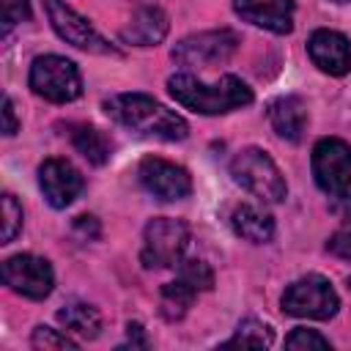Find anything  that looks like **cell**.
<instances>
[{
    "mask_svg": "<svg viewBox=\"0 0 351 351\" xmlns=\"http://www.w3.org/2000/svg\"><path fill=\"white\" fill-rule=\"evenodd\" d=\"M104 112L118 121L121 126L143 134V137H156V140H165V143H176V140H184L189 134V126L186 121L167 110L162 101L145 96V93H118V96H110L104 101Z\"/></svg>",
    "mask_w": 351,
    "mask_h": 351,
    "instance_id": "6da1fadb",
    "label": "cell"
},
{
    "mask_svg": "<svg viewBox=\"0 0 351 351\" xmlns=\"http://www.w3.org/2000/svg\"><path fill=\"white\" fill-rule=\"evenodd\" d=\"M167 90L181 107L200 112V115L233 112V110L247 107L252 101L250 85L233 74H225L217 82H203L189 71H178L167 80Z\"/></svg>",
    "mask_w": 351,
    "mask_h": 351,
    "instance_id": "7a4b0ae2",
    "label": "cell"
},
{
    "mask_svg": "<svg viewBox=\"0 0 351 351\" xmlns=\"http://www.w3.org/2000/svg\"><path fill=\"white\" fill-rule=\"evenodd\" d=\"M230 176L239 186H244L250 195H255L263 203H280L285 200V178L274 159L263 148H241L230 162Z\"/></svg>",
    "mask_w": 351,
    "mask_h": 351,
    "instance_id": "3957f363",
    "label": "cell"
},
{
    "mask_svg": "<svg viewBox=\"0 0 351 351\" xmlns=\"http://www.w3.org/2000/svg\"><path fill=\"white\" fill-rule=\"evenodd\" d=\"M282 313L293 315V318H315V321H326L337 313L340 299L337 291L332 288V282L321 274H304L299 280H293L282 299Z\"/></svg>",
    "mask_w": 351,
    "mask_h": 351,
    "instance_id": "277c9868",
    "label": "cell"
},
{
    "mask_svg": "<svg viewBox=\"0 0 351 351\" xmlns=\"http://www.w3.org/2000/svg\"><path fill=\"white\" fill-rule=\"evenodd\" d=\"M30 88L36 96L55 101V104H66L80 99L82 93V77L80 69L60 55H41L33 60L30 66V77H27Z\"/></svg>",
    "mask_w": 351,
    "mask_h": 351,
    "instance_id": "5b68a950",
    "label": "cell"
},
{
    "mask_svg": "<svg viewBox=\"0 0 351 351\" xmlns=\"http://www.w3.org/2000/svg\"><path fill=\"white\" fill-rule=\"evenodd\" d=\"M189 244V228L173 217H154L143 233L140 261L145 269H167L176 266Z\"/></svg>",
    "mask_w": 351,
    "mask_h": 351,
    "instance_id": "8992f818",
    "label": "cell"
},
{
    "mask_svg": "<svg viewBox=\"0 0 351 351\" xmlns=\"http://www.w3.org/2000/svg\"><path fill=\"white\" fill-rule=\"evenodd\" d=\"M313 176L326 195L346 200L351 195V145L340 137H321L313 145Z\"/></svg>",
    "mask_w": 351,
    "mask_h": 351,
    "instance_id": "52a82bcc",
    "label": "cell"
},
{
    "mask_svg": "<svg viewBox=\"0 0 351 351\" xmlns=\"http://www.w3.org/2000/svg\"><path fill=\"white\" fill-rule=\"evenodd\" d=\"M44 11L49 16L52 30L71 47L82 49V52H93V55H121L118 47H112L82 14H77L71 5H66L63 0H41Z\"/></svg>",
    "mask_w": 351,
    "mask_h": 351,
    "instance_id": "ba28073f",
    "label": "cell"
},
{
    "mask_svg": "<svg viewBox=\"0 0 351 351\" xmlns=\"http://www.w3.org/2000/svg\"><path fill=\"white\" fill-rule=\"evenodd\" d=\"M239 47V33L222 27V30H203L181 38L173 47V60L184 69H206L214 63H225Z\"/></svg>",
    "mask_w": 351,
    "mask_h": 351,
    "instance_id": "9c48e42d",
    "label": "cell"
},
{
    "mask_svg": "<svg viewBox=\"0 0 351 351\" xmlns=\"http://www.w3.org/2000/svg\"><path fill=\"white\" fill-rule=\"evenodd\" d=\"M3 282L25 299L41 302L52 293L55 274H52V266L47 258L22 252V255H14L3 263Z\"/></svg>",
    "mask_w": 351,
    "mask_h": 351,
    "instance_id": "30bf717a",
    "label": "cell"
},
{
    "mask_svg": "<svg viewBox=\"0 0 351 351\" xmlns=\"http://www.w3.org/2000/svg\"><path fill=\"white\" fill-rule=\"evenodd\" d=\"M137 176H140V184L156 197V200H184L189 197L192 192V178L189 173L176 165V162H167V159H159V156H145L137 167Z\"/></svg>",
    "mask_w": 351,
    "mask_h": 351,
    "instance_id": "8fae6325",
    "label": "cell"
},
{
    "mask_svg": "<svg viewBox=\"0 0 351 351\" xmlns=\"http://www.w3.org/2000/svg\"><path fill=\"white\" fill-rule=\"evenodd\" d=\"M38 186L52 208H66L80 197L85 178L71 162L52 156V159H44L38 167Z\"/></svg>",
    "mask_w": 351,
    "mask_h": 351,
    "instance_id": "7c38bea8",
    "label": "cell"
},
{
    "mask_svg": "<svg viewBox=\"0 0 351 351\" xmlns=\"http://www.w3.org/2000/svg\"><path fill=\"white\" fill-rule=\"evenodd\" d=\"M307 52H310V60L324 74L343 77L351 71V41L337 30H326V27L315 30L307 41Z\"/></svg>",
    "mask_w": 351,
    "mask_h": 351,
    "instance_id": "4fadbf2b",
    "label": "cell"
},
{
    "mask_svg": "<svg viewBox=\"0 0 351 351\" xmlns=\"http://www.w3.org/2000/svg\"><path fill=\"white\" fill-rule=\"evenodd\" d=\"M233 8L244 22L277 36L293 30V0H233Z\"/></svg>",
    "mask_w": 351,
    "mask_h": 351,
    "instance_id": "5bb4252c",
    "label": "cell"
},
{
    "mask_svg": "<svg viewBox=\"0 0 351 351\" xmlns=\"http://www.w3.org/2000/svg\"><path fill=\"white\" fill-rule=\"evenodd\" d=\"M167 27H170L167 14L156 5H145V8H137L132 19L123 25L121 41L134 44V47H154L167 36Z\"/></svg>",
    "mask_w": 351,
    "mask_h": 351,
    "instance_id": "9a60e30c",
    "label": "cell"
},
{
    "mask_svg": "<svg viewBox=\"0 0 351 351\" xmlns=\"http://www.w3.org/2000/svg\"><path fill=\"white\" fill-rule=\"evenodd\" d=\"M269 123L285 143H299L307 129V107L299 96H277L269 101Z\"/></svg>",
    "mask_w": 351,
    "mask_h": 351,
    "instance_id": "2e32d148",
    "label": "cell"
},
{
    "mask_svg": "<svg viewBox=\"0 0 351 351\" xmlns=\"http://www.w3.org/2000/svg\"><path fill=\"white\" fill-rule=\"evenodd\" d=\"M230 225L241 239H247L252 244H266L274 236V219L261 206H250V203L239 206L230 217Z\"/></svg>",
    "mask_w": 351,
    "mask_h": 351,
    "instance_id": "e0dca14e",
    "label": "cell"
},
{
    "mask_svg": "<svg viewBox=\"0 0 351 351\" xmlns=\"http://www.w3.org/2000/svg\"><path fill=\"white\" fill-rule=\"evenodd\" d=\"M58 321L63 324L66 332L80 335L85 340H93L101 332V315H99V310L93 304H85V302H69L63 310H58Z\"/></svg>",
    "mask_w": 351,
    "mask_h": 351,
    "instance_id": "ac0fdd59",
    "label": "cell"
},
{
    "mask_svg": "<svg viewBox=\"0 0 351 351\" xmlns=\"http://www.w3.org/2000/svg\"><path fill=\"white\" fill-rule=\"evenodd\" d=\"M71 143L90 165H104L112 154V143L90 123H74L71 126Z\"/></svg>",
    "mask_w": 351,
    "mask_h": 351,
    "instance_id": "d6986e66",
    "label": "cell"
},
{
    "mask_svg": "<svg viewBox=\"0 0 351 351\" xmlns=\"http://www.w3.org/2000/svg\"><path fill=\"white\" fill-rule=\"evenodd\" d=\"M195 296H197V291L178 277L176 282H167L162 288V293H159V313L167 321H181L186 315V310L192 307Z\"/></svg>",
    "mask_w": 351,
    "mask_h": 351,
    "instance_id": "ffe728a7",
    "label": "cell"
},
{
    "mask_svg": "<svg viewBox=\"0 0 351 351\" xmlns=\"http://www.w3.org/2000/svg\"><path fill=\"white\" fill-rule=\"evenodd\" d=\"M274 343V335L266 324L255 321V318H247L239 324L236 335L225 343V346H271Z\"/></svg>",
    "mask_w": 351,
    "mask_h": 351,
    "instance_id": "44dd1931",
    "label": "cell"
},
{
    "mask_svg": "<svg viewBox=\"0 0 351 351\" xmlns=\"http://www.w3.org/2000/svg\"><path fill=\"white\" fill-rule=\"evenodd\" d=\"M0 217H3V244H11L16 239V233L22 230V206L16 203V197L11 192L3 195L0 200Z\"/></svg>",
    "mask_w": 351,
    "mask_h": 351,
    "instance_id": "7402d4cb",
    "label": "cell"
},
{
    "mask_svg": "<svg viewBox=\"0 0 351 351\" xmlns=\"http://www.w3.org/2000/svg\"><path fill=\"white\" fill-rule=\"evenodd\" d=\"M181 280L189 282L195 291H211V285H214V271L208 269L206 261L192 258V261H184V263H181Z\"/></svg>",
    "mask_w": 351,
    "mask_h": 351,
    "instance_id": "603a6c76",
    "label": "cell"
},
{
    "mask_svg": "<svg viewBox=\"0 0 351 351\" xmlns=\"http://www.w3.org/2000/svg\"><path fill=\"white\" fill-rule=\"evenodd\" d=\"M33 348H77V343L69 337V335H60L58 329H49V326H36L33 329V337H30Z\"/></svg>",
    "mask_w": 351,
    "mask_h": 351,
    "instance_id": "cb8c5ba5",
    "label": "cell"
},
{
    "mask_svg": "<svg viewBox=\"0 0 351 351\" xmlns=\"http://www.w3.org/2000/svg\"><path fill=\"white\" fill-rule=\"evenodd\" d=\"M285 348L293 351H304V348H329V340L324 335H318L315 329H293L285 337Z\"/></svg>",
    "mask_w": 351,
    "mask_h": 351,
    "instance_id": "d4e9b609",
    "label": "cell"
},
{
    "mask_svg": "<svg viewBox=\"0 0 351 351\" xmlns=\"http://www.w3.org/2000/svg\"><path fill=\"white\" fill-rule=\"evenodd\" d=\"M0 8H3V36L14 25L30 19V3L27 0H0Z\"/></svg>",
    "mask_w": 351,
    "mask_h": 351,
    "instance_id": "484cf974",
    "label": "cell"
},
{
    "mask_svg": "<svg viewBox=\"0 0 351 351\" xmlns=\"http://www.w3.org/2000/svg\"><path fill=\"white\" fill-rule=\"evenodd\" d=\"M326 250H329L332 255H337V258H343V261L351 263V219H346V222L329 236Z\"/></svg>",
    "mask_w": 351,
    "mask_h": 351,
    "instance_id": "4316f807",
    "label": "cell"
},
{
    "mask_svg": "<svg viewBox=\"0 0 351 351\" xmlns=\"http://www.w3.org/2000/svg\"><path fill=\"white\" fill-rule=\"evenodd\" d=\"M16 129H19V121H16V112H14V101L5 96L3 99V132L11 137V134H16Z\"/></svg>",
    "mask_w": 351,
    "mask_h": 351,
    "instance_id": "83f0119b",
    "label": "cell"
},
{
    "mask_svg": "<svg viewBox=\"0 0 351 351\" xmlns=\"http://www.w3.org/2000/svg\"><path fill=\"white\" fill-rule=\"evenodd\" d=\"M126 337H129V346H132V348H134V346H137V348H148L145 329H143L137 321H134V324H132V321L126 324Z\"/></svg>",
    "mask_w": 351,
    "mask_h": 351,
    "instance_id": "f1b7e54d",
    "label": "cell"
},
{
    "mask_svg": "<svg viewBox=\"0 0 351 351\" xmlns=\"http://www.w3.org/2000/svg\"><path fill=\"white\" fill-rule=\"evenodd\" d=\"M74 230H82L85 233V239H96L99 236V222H96V217H77V222H74Z\"/></svg>",
    "mask_w": 351,
    "mask_h": 351,
    "instance_id": "f546056e",
    "label": "cell"
},
{
    "mask_svg": "<svg viewBox=\"0 0 351 351\" xmlns=\"http://www.w3.org/2000/svg\"><path fill=\"white\" fill-rule=\"evenodd\" d=\"M335 3H348V0H335Z\"/></svg>",
    "mask_w": 351,
    "mask_h": 351,
    "instance_id": "4dcf8cb0",
    "label": "cell"
}]
</instances>
